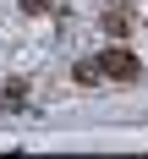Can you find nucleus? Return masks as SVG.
Segmentation results:
<instances>
[{"mask_svg":"<svg viewBox=\"0 0 148 159\" xmlns=\"http://www.w3.org/2000/svg\"><path fill=\"white\" fill-rule=\"evenodd\" d=\"M93 61H99V77H110V82H137L143 77V61H137L121 39H110V49H99Z\"/></svg>","mask_w":148,"mask_h":159,"instance_id":"obj_1","label":"nucleus"},{"mask_svg":"<svg viewBox=\"0 0 148 159\" xmlns=\"http://www.w3.org/2000/svg\"><path fill=\"white\" fill-rule=\"evenodd\" d=\"M99 28H104V39H132V11H121V6H110V11L99 16Z\"/></svg>","mask_w":148,"mask_h":159,"instance_id":"obj_2","label":"nucleus"},{"mask_svg":"<svg viewBox=\"0 0 148 159\" xmlns=\"http://www.w3.org/2000/svg\"><path fill=\"white\" fill-rule=\"evenodd\" d=\"M0 110H28V82L11 77L6 88H0Z\"/></svg>","mask_w":148,"mask_h":159,"instance_id":"obj_3","label":"nucleus"},{"mask_svg":"<svg viewBox=\"0 0 148 159\" xmlns=\"http://www.w3.org/2000/svg\"><path fill=\"white\" fill-rule=\"evenodd\" d=\"M71 82H77V88H93L99 82V61H77L71 66Z\"/></svg>","mask_w":148,"mask_h":159,"instance_id":"obj_4","label":"nucleus"},{"mask_svg":"<svg viewBox=\"0 0 148 159\" xmlns=\"http://www.w3.org/2000/svg\"><path fill=\"white\" fill-rule=\"evenodd\" d=\"M16 6H22L28 16H49V11H55V0H16Z\"/></svg>","mask_w":148,"mask_h":159,"instance_id":"obj_5","label":"nucleus"}]
</instances>
